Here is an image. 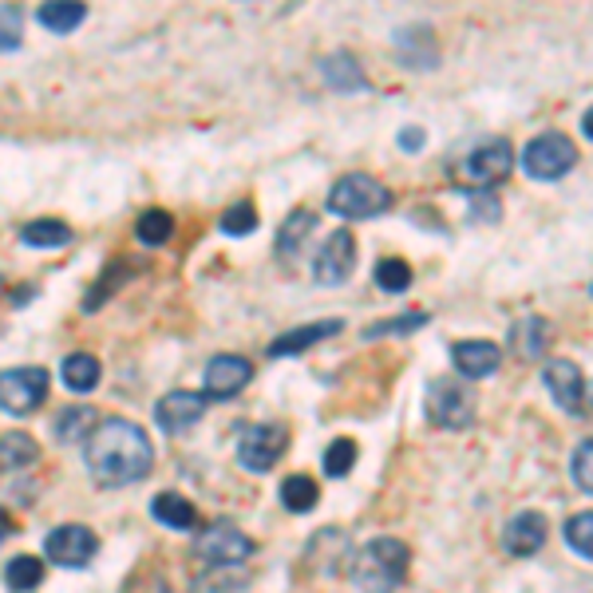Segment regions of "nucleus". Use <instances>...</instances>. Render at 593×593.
<instances>
[{
	"label": "nucleus",
	"mask_w": 593,
	"mask_h": 593,
	"mask_svg": "<svg viewBox=\"0 0 593 593\" xmlns=\"http://www.w3.org/2000/svg\"><path fill=\"white\" fill-rule=\"evenodd\" d=\"M253 226H257L253 202H238V206H230L222 214V234H230V238H245V234H253Z\"/></svg>",
	"instance_id": "nucleus-35"
},
{
	"label": "nucleus",
	"mask_w": 593,
	"mask_h": 593,
	"mask_svg": "<svg viewBox=\"0 0 593 593\" xmlns=\"http://www.w3.org/2000/svg\"><path fill=\"white\" fill-rule=\"evenodd\" d=\"M289 447V428L286 424H253L242 428L238 436V459H242L245 471H274L281 455Z\"/></svg>",
	"instance_id": "nucleus-8"
},
{
	"label": "nucleus",
	"mask_w": 593,
	"mask_h": 593,
	"mask_svg": "<svg viewBox=\"0 0 593 593\" xmlns=\"http://www.w3.org/2000/svg\"><path fill=\"white\" fill-rule=\"evenodd\" d=\"M253 550H257V542L234 522H210L194 539V554L210 566H238V562L253 558Z\"/></svg>",
	"instance_id": "nucleus-9"
},
{
	"label": "nucleus",
	"mask_w": 593,
	"mask_h": 593,
	"mask_svg": "<svg viewBox=\"0 0 593 593\" xmlns=\"http://www.w3.org/2000/svg\"><path fill=\"white\" fill-rule=\"evenodd\" d=\"M151 515H154V522H163L166 530H194L198 527V506L178 491L154 494Z\"/></svg>",
	"instance_id": "nucleus-20"
},
{
	"label": "nucleus",
	"mask_w": 593,
	"mask_h": 593,
	"mask_svg": "<svg viewBox=\"0 0 593 593\" xmlns=\"http://www.w3.org/2000/svg\"><path fill=\"white\" fill-rule=\"evenodd\" d=\"M424 412L436 428L463 431L475 424V392L459 380H431L424 395Z\"/></svg>",
	"instance_id": "nucleus-6"
},
{
	"label": "nucleus",
	"mask_w": 593,
	"mask_h": 593,
	"mask_svg": "<svg viewBox=\"0 0 593 593\" xmlns=\"http://www.w3.org/2000/svg\"><path fill=\"white\" fill-rule=\"evenodd\" d=\"M84 443H88L84 459H88V471L96 475L99 487L139 483V479H147L154 463V447L147 440V431L131 419H103Z\"/></svg>",
	"instance_id": "nucleus-1"
},
{
	"label": "nucleus",
	"mask_w": 593,
	"mask_h": 593,
	"mask_svg": "<svg viewBox=\"0 0 593 593\" xmlns=\"http://www.w3.org/2000/svg\"><path fill=\"white\" fill-rule=\"evenodd\" d=\"M36 459H40V443L28 431H4L0 436V467L16 471V467H33Z\"/></svg>",
	"instance_id": "nucleus-24"
},
{
	"label": "nucleus",
	"mask_w": 593,
	"mask_h": 593,
	"mask_svg": "<svg viewBox=\"0 0 593 593\" xmlns=\"http://www.w3.org/2000/svg\"><path fill=\"white\" fill-rule=\"evenodd\" d=\"M21 242L33 250H60L72 242V226H64L60 218H36L21 230Z\"/></svg>",
	"instance_id": "nucleus-23"
},
{
	"label": "nucleus",
	"mask_w": 593,
	"mask_h": 593,
	"mask_svg": "<svg viewBox=\"0 0 593 593\" xmlns=\"http://www.w3.org/2000/svg\"><path fill=\"white\" fill-rule=\"evenodd\" d=\"M566 542H570V550L582 562L593 558V515L590 510H582V515H573L570 522H566Z\"/></svg>",
	"instance_id": "nucleus-32"
},
{
	"label": "nucleus",
	"mask_w": 593,
	"mask_h": 593,
	"mask_svg": "<svg viewBox=\"0 0 593 593\" xmlns=\"http://www.w3.org/2000/svg\"><path fill=\"white\" fill-rule=\"evenodd\" d=\"M21 9H12V4H0V52H12V48H21Z\"/></svg>",
	"instance_id": "nucleus-37"
},
{
	"label": "nucleus",
	"mask_w": 593,
	"mask_h": 593,
	"mask_svg": "<svg viewBox=\"0 0 593 593\" xmlns=\"http://www.w3.org/2000/svg\"><path fill=\"white\" fill-rule=\"evenodd\" d=\"M356 467V443L352 440H332L325 447V475L329 479H344Z\"/></svg>",
	"instance_id": "nucleus-33"
},
{
	"label": "nucleus",
	"mask_w": 593,
	"mask_h": 593,
	"mask_svg": "<svg viewBox=\"0 0 593 593\" xmlns=\"http://www.w3.org/2000/svg\"><path fill=\"white\" fill-rule=\"evenodd\" d=\"M320 76H325V84L337 91H364L368 88V79H364L361 64H356V55L349 52H332L325 64H320Z\"/></svg>",
	"instance_id": "nucleus-22"
},
{
	"label": "nucleus",
	"mask_w": 593,
	"mask_h": 593,
	"mask_svg": "<svg viewBox=\"0 0 593 593\" xmlns=\"http://www.w3.org/2000/svg\"><path fill=\"white\" fill-rule=\"evenodd\" d=\"M356 269V238L352 230H337L325 242V250L317 253V265H313V277L320 286H344Z\"/></svg>",
	"instance_id": "nucleus-13"
},
{
	"label": "nucleus",
	"mask_w": 593,
	"mask_h": 593,
	"mask_svg": "<svg viewBox=\"0 0 593 593\" xmlns=\"http://www.w3.org/2000/svg\"><path fill=\"white\" fill-rule=\"evenodd\" d=\"M84 16H88V4H76V0H48V4L36 9L40 28H48V33L55 36H67L72 28H79Z\"/></svg>",
	"instance_id": "nucleus-21"
},
{
	"label": "nucleus",
	"mask_w": 593,
	"mask_h": 593,
	"mask_svg": "<svg viewBox=\"0 0 593 593\" xmlns=\"http://www.w3.org/2000/svg\"><path fill=\"white\" fill-rule=\"evenodd\" d=\"M550 539V522L539 515V510H518L510 522L503 527V542H506V554H515V558H530V554H539Z\"/></svg>",
	"instance_id": "nucleus-15"
},
{
	"label": "nucleus",
	"mask_w": 593,
	"mask_h": 593,
	"mask_svg": "<svg viewBox=\"0 0 593 593\" xmlns=\"http://www.w3.org/2000/svg\"><path fill=\"white\" fill-rule=\"evenodd\" d=\"M135 234H139L143 245H163L175 234V218L166 210H147L143 218H139V226H135Z\"/></svg>",
	"instance_id": "nucleus-30"
},
{
	"label": "nucleus",
	"mask_w": 593,
	"mask_h": 593,
	"mask_svg": "<svg viewBox=\"0 0 593 593\" xmlns=\"http://www.w3.org/2000/svg\"><path fill=\"white\" fill-rule=\"evenodd\" d=\"M253 380V364L245 361V356H214V361L206 364V376H202V395L206 400H230V395H238L245 384Z\"/></svg>",
	"instance_id": "nucleus-12"
},
{
	"label": "nucleus",
	"mask_w": 593,
	"mask_h": 593,
	"mask_svg": "<svg viewBox=\"0 0 593 593\" xmlns=\"http://www.w3.org/2000/svg\"><path fill=\"white\" fill-rule=\"evenodd\" d=\"M510 171H515V147L506 143V139H491V143L475 147L467 159H459V163L447 166L451 182L463 187L467 194L499 187L503 178H510Z\"/></svg>",
	"instance_id": "nucleus-3"
},
{
	"label": "nucleus",
	"mask_w": 593,
	"mask_h": 593,
	"mask_svg": "<svg viewBox=\"0 0 593 593\" xmlns=\"http://www.w3.org/2000/svg\"><path fill=\"white\" fill-rule=\"evenodd\" d=\"M206 416V395L198 392H166L159 404H154V424L166 431V436H182Z\"/></svg>",
	"instance_id": "nucleus-14"
},
{
	"label": "nucleus",
	"mask_w": 593,
	"mask_h": 593,
	"mask_svg": "<svg viewBox=\"0 0 593 593\" xmlns=\"http://www.w3.org/2000/svg\"><path fill=\"white\" fill-rule=\"evenodd\" d=\"M550 341H554V329H550L542 317H522L510 325V349H515L522 361H539V356H546Z\"/></svg>",
	"instance_id": "nucleus-19"
},
{
	"label": "nucleus",
	"mask_w": 593,
	"mask_h": 593,
	"mask_svg": "<svg viewBox=\"0 0 593 593\" xmlns=\"http://www.w3.org/2000/svg\"><path fill=\"white\" fill-rule=\"evenodd\" d=\"M123 593H171V585H166L159 573H135Z\"/></svg>",
	"instance_id": "nucleus-39"
},
{
	"label": "nucleus",
	"mask_w": 593,
	"mask_h": 593,
	"mask_svg": "<svg viewBox=\"0 0 593 593\" xmlns=\"http://www.w3.org/2000/svg\"><path fill=\"white\" fill-rule=\"evenodd\" d=\"M320 499V487L317 479H308V475H289L286 483H281V503H286V510H293V515H308L313 506H317Z\"/></svg>",
	"instance_id": "nucleus-27"
},
{
	"label": "nucleus",
	"mask_w": 593,
	"mask_h": 593,
	"mask_svg": "<svg viewBox=\"0 0 593 593\" xmlns=\"http://www.w3.org/2000/svg\"><path fill=\"white\" fill-rule=\"evenodd\" d=\"M45 562L33 558V554H21V558L9 562V570H4V585H9L12 593H33L36 585L45 582Z\"/></svg>",
	"instance_id": "nucleus-28"
},
{
	"label": "nucleus",
	"mask_w": 593,
	"mask_h": 593,
	"mask_svg": "<svg viewBox=\"0 0 593 593\" xmlns=\"http://www.w3.org/2000/svg\"><path fill=\"white\" fill-rule=\"evenodd\" d=\"M570 475H573V487L582 494L593 491V443L582 440L578 451H573V463H570Z\"/></svg>",
	"instance_id": "nucleus-36"
},
{
	"label": "nucleus",
	"mask_w": 593,
	"mask_h": 593,
	"mask_svg": "<svg viewBox=\"0 0 593 593\" xmlns=\"http://www.w3.org/2000/svg\"><path fill=\"white\" fill-rule=\"evenodd\" d=\"M395 52L412 72H431L440 64V45H436L431 28H400L395 33Z\"/></svg>",
	"instance_id": "nucleus-18"
},
{
	"label": "nucleus",
	"mask_w": 593,
	"mask_h": 593,
	"mask_svg": "<svg viewBox=\"0 0 593 593\" xmlns=\"http://www.w3.org/2000/svg\"><path fill=\"white\" fill-rule=\"evenodd\" d=\"M467 202H471V222H487V226H494V222L503 218V206H499V198L487 194V190H475V194H467Z\"/></svg>",
	"instance_id": "nucleus-38"
},
{
	"label": "nucleus",
	"mask_w": 593,
	"mask_h": 593,
	"mask_svg": "<svg viewBox=\"0 0 593 593\" xmlns=\"http://www.w3.org/2000/svg\"><path fill=\"white\" fill-rule=\"evenodd\" d=\"M313 222H317V214H308V210H293V214L286 218V226H281V234H277V253H296V250H301V242L313 234Z\"/></svg>",
	"instance_id": "nucleus-29"
},
{
	"label": "nucleus",
	"mask_w": 593,
	"mask_h": 593,
	"mask_svg": "<svg viewBox=\"0 0 593 593\" xmlns=\"http://www.w3.org/2000/svg\"><path fill=\"white\" fill-rule=\"evenodd\" d=\"M376 286L384 293H407L412 289V265L400 262V257H384L376 265Z\"/></svg>",
	"instance_id": "nucleus-31"
},
{
	"label": "nucleus",
	"mask_w": 593,
	"mask_h": 593,
	"mask_svg": "<svg viewBox=\"0 0 593 593\" xmlns=\"http://www.w3.org/2000/svg\"><path fill=\"white\" fill-rule=\"evenodd\" d=\"M573 166H578V147H573V139H566L558 131L530 139L527 151H522V171L530 178H539V182H558V178L570 175Z\"/></svg>",
	"instance_id": "nucleus-5"
},
{
	"label": "nucleus",
	"mask_w": 593,
	"mask_h": 593,
	"mask_svg": "<svg viewBox=\"0 0 593 593\" xmlns=\"http://www.w3.org/2000/svg\"><path fill=\"white\" fill-rule=\"evenodd\" d=\"M341 329H344L341 317L313 320V325H301V329H289V332H281V337H274V344L265 349V356H274V361H286V356H301V352H308L313 344L337 337Z\"/></svg>",
	"instance_id": "nucleus-16"
},
{
	"label": "nucleus",
	"mask_w": 593,
	"mask_h": 593,
	"mask_svg": "<svg viewBox=\"0 0 593 593\" xmlns=\"http://www.w3.org/2000/svg\"><path fill=\"white\" fill-rule=\"evenodd\" d=\"M48 400V368L36 364H21L0 373V407L12 416H33L36 407Z\"/></svg>",
	"instance_id": "nucleus-7"
},
{
	"label": "nucleus",
	"mask_w": 593,
	"mask_h": 593,
	"mask_svg": "<svg viewBox=\"0 0 593 593\" xmlns=\"http://www.w3.org/2000/svg\"><path fill=\"white\" fill-rule=\"evenodd\" d=\"M424 143H428L424 127H404V131H400V147H404V151H424Z\"/></svg>",
	"instance_id": "nucleus-40"
},
{
	"label": "nucleus",
	"mask_w": 593,
	"mask_h": 593,
	"mask_svg": "<svg viewBox=\"0 0 593 593\" xmlns=\"http://www.w3.org/2000/svg\"><path fill=\"white\" fill-rule=\"evenodd\" d=\"M9 534H12V518L4 515V506H0V542L9 539Z\"/></svg>",
	"instance_id": "nucleus-41"
},
{
	"label": "nucleus",
	"mask_w": 593,
	"mask_h": 593,
	"mask_svg": "<svg viewBox=\"0 0 593 593\" xmlns=\"http://www.w3.org/2000/svg\"><path fill=\"white\" fill-rule=\"evenodd\" d=\"M542 384H546V392L554 395V404H558L566 416L585 419V412H590V388H585V376L578 364L546 361V368H542Z\"/></svg>",
	"instance_id": "nucleus-10"
},
{
	"label": "nucleus",
	"mask_w": 593,
	"mask_h": 593,
	"mask_svg": "<svg viewBox=\"0 0 593 593\" xmlns=\"http://www.w3.org/2000/svg\"><path fill=\"white\" fill-rule=\"evenodd\" d=\"M99 550V539L96 530L84 527V522H64V527H55L45 542V554L48 562L55 566H67V570H79V566H88L96 558Z\"/></svg>",
	"instance_id": "nucleus-11"
},
{
	"label": "nucleus",
	"mask_w": 593,
	"mask_h": 593,
	"mask_svg": "<svg viewBox=\"0 0 593 593\" xmlns=\"http://www.w3.org/2000/svg\"><path fill=\"white\" fill-rule=\"evenodd\" d=\"M96 428H99L96 407H67V412H60V419H55V440L84 443Z\"/></svg>",
	"instance_id": "nucleus-25"
},
{
	"label": "nucleus",
	"mask_w": 593,
	"mask_h": 593,
	"mask_svg": "<svg viewBox=\"0 0 593 593\" xmlns=\"http://www.w3.org/2000/svg\"><path fill=\"white\" fill-rule=\"evenodd\" d=\"M451 361H455L459 376H467V380H483V376L499 373L503 349H499L494 341H459L455 349H451Z\"/></svg>",
	"instance_id": "nucleus-17"
},
{
	"label": "nucleus",
	"mask_w": 593,
	"mask_h": 593,
	"mask_svg": "<svg viewBox=\"0 0 593 593\" xmlns=\"http://www.w3.org/2000/svg\"><path fill=\"white\" fill-rule=\"evenodd\" d=\"M388 206H392L388 187L376 182L373 175H364V171L341 175L329 190V214H337V218H376Z\"/></svg>",
	"instance_id": "nucleus-4"
},
{
	"label": "nucleus",
	"mask_w": 593,
	"mask_h": 593,
	"mask_svg": "<svg viewBox=\"0 0 593 593\" xmlns=\"http://www.w3.org/2000/svg\"><path fill=\"white\" fill-rule=\"evenodd\" d=\"M412 550L400 539H373L364 542L361 554L352 558L349 573L361 593H395L407 578Z\"/></svg>",
	"instance_id": "nucleus-2"
},
{
	"label": "nucleus",
	"mask_w": 593,
	"mask_h": 593,
	"mask_svg": "<svg viewBox=\"0 0 593 593\" xmlns=\"http://www.w3.org/2000/svg\"><path fill=\"white\" fill-rule=\"evenodd\" d=\"M428 325V313H400V317L384 320V325H373V329H364V337L368 341H376V337H404V332H416Z\"/></svg>",
	"instance_id": "nucleus-34"
},
{
	"label": "nucleus",
	"mask_w": 593,
	"mask_h": 593,
	"mask_svg": "<svg viewBox=\"0 0 593 593\" xmlns=\"http://www.w3.org/2000/svg\"><path fill=\"white\" fill-rule=\"evenodd\" d=\"M60 373H64L67 392H91V388L99 384V361L91 352H72V356L60 364Z\"/></svg>",
	"instance_id": "nucleus-26"
}]
</instances>
